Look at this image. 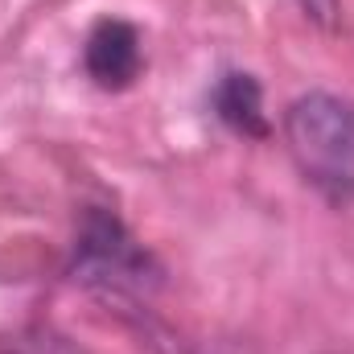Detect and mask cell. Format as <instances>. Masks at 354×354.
Wrapping results in <instances>:
<instances>
[{"label": "cell", "mask_w": 354, "mask_h": 354, "mask_svg": "<svg viewBox=\"0 0 354 354\" xmlns=\"http://www.w3.org/2000/svg\"><path fill=\"white\" fill-rule=\"evenodd\" d=\"M305 4V12L313 17V21H322V25H334V17H338V0H301Z\"/></svg>", "instance_id": "obj_4"}, {"label": "cell", "mask_w": 354, "mask_h": 354, "mask_svg": "<svg viewBox=\"0 0 354 354\" xmlns=\"http://www.w3.org/2000/svg\"><path fill=\"white\" fill-rule=\"evenodd\" d=\"M87 75L107 91L128 87L140 75V33L128 21L103 17L87 37Z\"/></svg>", "instance_id": "obj_2"}, {"label": "cell", "mask_w": 354, "mask_h": 354, "mask_svg": "<svg viewBox=\"0 0 354 354\" xmlns=\"http://www.w3.org/2000/svg\"><path fill=\"white\" fill-rule=\"evenodd\" d=\"M284 140L305 174L330 198H354V107L338 95L309 91L284 111Z\"/></svg>", "instance_id": "obj_1"}, {"label": "cell", "mask_w": 354, "mask_h": 354, "mask_svg": "<svg viewBox=\"0 0 354 354\" xmlns=\"http://www.w3.org/2000/svg\"><path fill=\"white\" fill-rule=\"evenodd\" d=\"M214 107L223 124H231L243 136H268V115H264V95L252 75H227L214 91Z\"/></svg>", "instance_id": "obj_3"}]
</instances>
